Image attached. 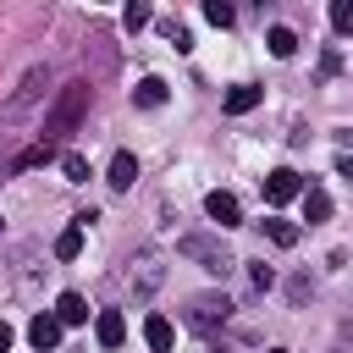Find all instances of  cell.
Segmentation results:
<instances>
[{
  "label": "cell",
  "mask_w": 353,
  "mask_h": 353,
  "mask_svg": "<svg viewBox=\"0 0 353 353\" xmlns=\"http://www.w3.org/2000/svg\"><path fill=\"white\" fill-rule=\"evenodd\" d=\"M44 94H50V66H28V72H22V83H17V94L0 105V121H22L28 110H39V105H44Z\"/></svg>",
  "instance_id": "cell-2"
},
{
  "label": "cell",
  "mask_w": 353,
  "mask_h": 353,
  "mask_svg": "<svg viewBox=\"0 0 353 353\" xmlns=\"http://www.w3.org/2000/svg\"><path fill=\"white\" fill-rule=\"evenodd\" d=\"M160 33H165V39L176 44V50H193V39H188V28H182L176 17H165V22H160Z\"/></svg>",
  "instance_id": "cell-22"
},
{
  "label": "cell",
  "mask_w": 353,
  "mask_h": 353,
  "mask_svg": "<svg viewBox=\"0 0 353 353\" xmlns=\"http://www.w3.org/2000/svg\"><path fill=\"white\" fill-rule=\"evenodd\" d=\"M176 254H182V259H193V265H199V270H210V276H232V265H237V259H232L215 237H204V232H182V237H176Z\"/></svg>",
  "instance_id": "cell-3"
},
{
  "label": "cell",
  "mask_w": 353,
  "mask_h": 353,
  "mask_svg": "<svg viewBox=\"0 0 353 353\" xmlns=\"http://www.w3.org/2000/svg\"><path fill=\"white\" fill-rule=\"evenodd\" d=\"M204 17H210L215 28H232V22H237V6H232V0H204Z\"/></svg>",
  "instance_id": "cell-20"
},
{
  "label": "cell",
  "mask_w": 353,
  "mask_h": 353,
  "mask_svg": "<svg viewBox=\"0 0 353 353\" xmlns=\"http://www.w3.org/2000/svg\"><path fill=\"white\" fill-rule=\"evenodd\" d=\"M132 105H143V110H160V105H165V77H138V88H132Z\"/></svg>",
  "instance_id": "cell-13"
},
{
  "label": "cell",
  "mask_w": 353,
  "mask_h": 353,
  "mask_svg": "<svg viewBox=\"0 0 353 353\" xmlns=\"http://www.w3.org/2000/svg\"><path fill=\"white\" fill-rule=\"evenodd\" d=\"M105 182H110L116 193H127V188L138 182V160H132L127 149H116V160H110V171H105Z\"/></svg>",
  "instance_id": "cell-10"
},
{
  "label": "cell",
  "mask_w": 353,
  "mask_h": 353,
  "mask_svg": "<svg viewBox=\"0 0 353 353\" xmlns=\"http://www.w3.org/2000/svg\"><path fill=\"white\" fill-rule=\"evenodd\" d=\"M143 342H149V353H171V342H176L171 320H165V314H149V320H143Z\"/></svg>",
  "instance_id": "cell-11"
},
{
  "label": "cell",
  "mask_w": 353,
  "mask_h": 353,
  "mask_svg": "<svg viewBox=\"0 0 353 353\" xmlns=\"http://www.w3.org/2000/svg\"><path fill=\"white\" fill-rule=\"evenodd\" d=\"M83 116H88V83H66V88H55V99H50V110H44V132H39V143L55 154V143H66V132H77Z\"/></svg>",
  "instance_id": "cell-1"
},
{
  "label": "cell",
  "mask_w": 353,
  "mask_h": 353,
  "mask_svg": "<svg viewBox=\"0 0 353 353\" xmlns=\"http://www.w3.org/2000/svg\"><path fill=\"white\" fill-rule=\"evenodd\" d=\"M325 215H331V199H325L320 188H303V221L314 226V221H325Z\"/></svg>",
  "instance_id": "cell-16"
},
{
  "label": "cell",
  "mask_w": 353,
  "mask_h": 353,
  "mask_svg": "<svg viewBox=\"0 0 353 353\" xmlns=\"http://www.w3.org/2000/svg\"><path fill=\"white\" fill-rule=\"evenodd\" d=\"M226 314H232V298H226V292H221V298L204 292V298L188 303V325H193V331H215V325H226Z\"/></svg>",
  "instance_id": "cell-4"
},
{
  "label": "cell",
  "mask_w": 353,
  "mask_h": 353,
  "mask_svg": "<svg viewBox=\"0 0 353 353\" xmlns=\"http://www.w3.org/2000/svg\"><path fill=\"white\" fill-rule=\"evenodd\" d=\"M94 6H99V0H94Z\"/></svg>",
  "instance_id": "cell-28"
},
{
  "label": "cell",
  "mask_w": 353,
  "mask_h": 353,
  "mask_svg": "<svg viewBox=\"0 0 353 353\" xmlns=\"http://www.w3.org/2000/svg\"><path fill=\"white\" fill-rule=\"evenodd\" d=\"M298 193H303V176H298V171L276 165V171L265 176V204H276V210H281V204H287V199H298Z\"/></svg>",
  "instance_id": "cell-6"
},
{
  "label": "cell",
  "mask_w": 353,
  "mask_h": 353,
  "mask_svg": "<svg viewBox=\"0 0 353 353\" xmlns=\"http://www.w3.org/2000/svg\"><path fill=\"white\" fill-rule=\"evenodd\" d=\"M336 138H342V143H347V149H353V127H342V132H336Z\"/></svg>",
  "instance_id": "cell-26"
},
{
  "label": "cell",
  "mask_w": 353,
  "mask_h": 353,
  "mask_svg": "<svg viewBox=\"0 0 353 353\" xmlns=\"http://www.w3.org/2000/svg\"><path fill=\"white\" fill-rule=\"evenodd\" d=\"M6 347H11V325L0 320V353H6Z\"/></svg>",
  "instance_id": "cell-25"
},
{
  "label": "cell",
  "mask_w": 353,
  "mask_h": 353,
  "mask_svg": "<svg viewBox=\"0 0 353 353\" xmlns=\"http://www.w3.org/2000/svg\"><path fill=\"white\" fill-rule=\"evenodd\" d=\"M204 215H210L215 226H243V204H237V193H226V188H210V193H204Z\"/></svg>",
  "instance_id": "cell-5"
},
{
  "label": "cell",
  "mask_w": 353,
  "mask_h": 353,
  "mask_svg": "<svg viewBox=\"0 0 353 353\" xmlns=\"http://www.w3.org/2000/svg\"><path fill=\"white\" fill-rule=\"evenodd\" d=\"M154 281H160V265H154V259H149V254H143V259H138V287H143V292H149V287H154Z\"/></svg>",
  "instance_id": "cell-23"
},
{
  "label": "cell",
  "mask_w": 353,
  "mask_h": 353,
  "mask_svg": "<svg viewBox=\"0 0 353 353\" xmlns=\"http://www.w3.org/2000/svg\"><path fill=\"white\" fill-rule=\"evenodd\" d=\"M331 28L336 33H353V0H331Z\"/></svg>",
  "instance_id": "cell-21"
},
{
  "label": "cell",
  "mask_w": 353,
  "mask_h": 353,
  "mask_svg": "<svg viewBox=\"0 0 353 353\" xmlns=\"http://www.w3.org/2000/svg\"><path fill=\"white\" fill-rule=\"evenodd\" d=\"M265 237H270L276 248H292V243H298V226L281 221V215H270V221H265Z\"/></svg>",
  "instance_id": "cell-17"
},
{
  "label": "cell",
  "mask_w": 353,
  "mask_h": 353,
  "mask_svg": "<svg viewBox=\"0 0 353 353\" xmlns=\"http://www.w3.org/2000/svg\"><path fill=\"white\" fill-rule=\"evenodd\" d=\"M61 171H66V182H88V160L77 149H61Z\"/></svg>",
  "instance_id": "cell-19"
},
{
  "label": "cell",
  "mask_w": 353,
  "mask_h": 353,
  "mask_svg": "<svg viewBox=\"0 0 353 353\" xmlns=\"http://www.w3.org/2000/svg\"><path fill=\"white\" fill-rule=\"evenodd\" d=\"M336 176H347V182H353V154H336Z\"/></svg>",
  "instance_id": "cell-24"
},
{
  "label": "cell",
  "mask_w": 353,
  "mask_h": 353,
  "mask_svg": "<svg viewBox=\"0 0 353 353\" xmlns=\"http://www.w3.org/2000/svg\"><path fill=\"white\" fill-rule=\"evenodd\" d=\"M149 17H154V0H127V6H121V28H127V33L149 28Z\"/></svg>",
  "instance_id": "cell-15"
},
{
  "label": "cell",
  "mask_w": 353,
  "mask_h": 353,
  "mask_svg": "<svg viewBox=\"0 0 353 353\" xmlns=\"http://www.w3.org/2000/svg\"><path fill=\"white\" fill-rule=\"evenodd\" d=\"M265 44H270V55H276V61H292V55H298V33H292V28H270V33H265Z\"/></svg>",
  "instance_id": "cell-14"
},
{
  "label": "cell",
  "mask_w": 353,
  "mask_h": 353,
  "mask_svg": "<svg viewBox=\"0 0 353 353\" xmlns=\"http://www.w3.org/2000/svg\"><path fill=\"white\" fill-rule=\"evenodd\" d=\"M77 254H83V226L72 221V226L55 237V259H77Z\"/></svg>",
  "instance_id": "cell-18"
},
{
  "label": "cell",
  "mask_w": 353,
  "mask_h": 353,
  "mask_svg": "<svg viewBox=\"0 0 353 353\" xmlns=\"http://www.w3.org/2000/svg\"><path fill=\"white\" fill-rule=\"evenodd\" d=\"M28 342H33L39 353H50V347L61 342V320H55V314H33V320H28Z\"/></svg>",
  "instance_id": "cell-9"
},
{
  "label": "cell",
  "mask_w": 353,
  "mask_h": 353,
  "mask_svg": "<svg viewBox=\"0 0 353 353\" xmlns=\"http://www.w3.org/2000/svg\"><path fill=\"white\" fill-rule=\"evenodd\" d=\"M270 353H287V347H270Z\"/></svg>",
  "instance_id": "cell-27"
},
{
  "label": "cell",
  "mask_w": 353,
  "mask_h": 353,
  "mask_svg": "<svg viewBox=\"0 0 353 353\" xmlns=\"http://www.w3.org/2000/svg\"><path fill=\"white\" fill-rule=\"evenodd\" d=\"M94 336H99V347H121V342H127L121 309H99V314H94Z\"/></svg>",
  "instance_id": "cell-7"
},
{
  "label": "cell",
  "mask_w": 353,
  "mask_h": 353,
  "mask_svg": "<svg viewBox=\"0 0 353 353\" xmlns=\"http://www.w3.org/2000/svg\"><path fill=\"white\" fill-rule=\"evenodd\" d=\"M55 320H61V325H83V320H88V298H83V292H61V298H55Z\"/></svg>",
  "instance_id": "cell-12"
},
{
  "label": "cell",
  "mask_w": 353,
  "mask_h": 353,
  "mask_svg": "<svg viewBox=\"0 0 353 353\" xmlns=\"http://www.w3.org/2000/svg\"><path fill=\"white\" fill-rule=\"evenodd\" d=\"M259 99H265V88H254V83H237V88H226L221 110H226V116H248V110H254Z\"/></svg>",
  "instance_id": "cell-8"
}]
</instances>
